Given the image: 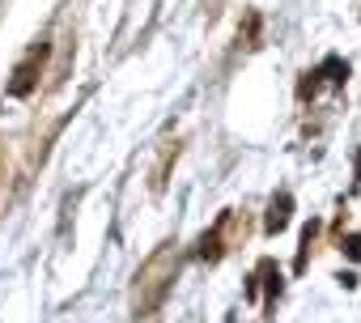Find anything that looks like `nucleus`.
<instances>
[{
	"instance_id": "6",
	"label": "nucleus",
	"mask_w": 361,
	"mask_h": 323,
	"mask_svg": "<svg viewBox=\"0 0 361 323\" xmlns=\"http://www.w3.org/2000/svg\"><path fill=\"white\" fill-rule=\"evenodd\" d=\"M344 251H348V260H361V234H348L344 238Z\"/></svg>"
},
{
	"instance_id": "1",
	"label": "nucleus",
	"mask_w": 361,
	"mask_h": 323,
	"mask_svg": "<svg viewBox=\"0 0 361 323\" xmlns=\"http://www.w3.org/2000/svg\"><path fill=\"white\" fill-rule=\"evenodd\" d=\"M174 276H178V255L170 243H161L136 272V315H153L174 289Z\"/></svg>"
},
{
	"instance_id": "5",
	"label": "nucleus",
	"mask_w": 361,
	"mask_h": 323,
	"mask_svg": "<svg viewBox=\"0 0 361 323\" xmlns=\"http://www.w3.org/2000/svg\"><path fill=\"white\" fill-rule=\"evenodd\" d=\"M259 272L268 276V302H264V306H268V310H276V293H281V268H276L272 260H259Z\"/></svg>"
},
{
	"instance_id": "3",
	"label": "nucleus",
	"mask_w": 361,
	"mask_h": 323,
	"mask_svg": "<svg viewBox=\"0 0 361 323\" xmlns=\"http://www.w3.org/2000/svg\"><path fill=\"white\" fill-rule=\"evenodd\" d=\"M226 226H230V213H221V217H217V226L200 238V247H196V255H200V260L217 264V260L226 255Z\"/></svg>"
},
{
	"instance_id": "4",
	"label": "nucleus",
	"mask_w": 361,
	"mask_h": 323,
	"mask_svg": "<svg viewBox=\"0 0 361 323\" xmlns=\"http://www.w3.org/2000/svg\"><path fill=\"white\" fill-rule=\"evenodd\" d=\"M289 213H293V196H289V192H276V196H272V205H268L264 230H268V234H281V230L289 226Z\"/></svg>"
},
{
	"instance_id": "2",
	"label": "nucleus",
	"mask_w": 361,
	"mask_h": 323,
	"mask_svg": "<svg viewBox=\"0 0 361 323\" xmlns=\"http://www.w3.org/2000/svg\"><path fill=\"white\" fill-rule=\"evenodd\" d=\"M47 56H51V43H47V39L30 43V51H26V56L13 64V73H9L5 94H9V98H30V94L39 90V77H43V68H47Z\"/></svg>"
},
{
	"instance_id": "7",
	"label": "nucleus",
	"mask_w": 361,
	"mask_h": 323,
	"mask_svg": "<svg viewBox=\"0 0 361 323\" xmlns=\"http://www.w3.org/2000/svg\"><path fill=\"white\" fill-rule=\"evenodd\" d=\"M0 183H5V157H0Z\"/></svg>"
}]
</instances>
